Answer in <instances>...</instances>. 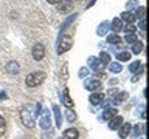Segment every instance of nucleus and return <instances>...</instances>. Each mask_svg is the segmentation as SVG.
<instances>
[{
    "label": "nucleus",
    "mask_w": 149,
    "mask_h": 139,
    "mask_svg": "<svg viewBox=\"0 0 149 139\" xmlns=\"http://www.w3.org/2000/svg\"><path fill=\"white\" fill-rule=\"evenodd\" d=\"M33 110H34V107H33L31 104H26L20 111L22 124L25 125L26 128H34V125H36V119H34L36 111H33Z\"/></svg>",
    "instance_id": "nucleus-1"
},
{
    "label": "nucleus",
    "mask_w": 149,
    "mask_h": 139,
    "mask_svg": "<svg viewBox=\"0 0 149 139\" xmlns=\"http://www.w3.org/2000/svg\"><path fill=\"white\" fill-rule=\"evenodd\" d=\"M45 81V73L44 71H33L30 73L26 76L25 79V83H26V87H37V85H40L42 82Z\"/></svg>",
    "instance_id": "nucleus-2"
},
{
    "label": "nucleus",
    "mask_w": 149,
    "mask_h": 139,
    "mask_svg": "<svg viewBox=\"0 0 149 139\" xmlns=\"http://www.w3.org/2000/svg\"><path fill=\"white\" fill-rule=\"evenodd\" d=\"M72 45H73L72 36H62L61 40H59V45H58V53L62 54V53H65V51H68L70 48H72Z\"/></svg>",
    "instance_id": "nucleus-3"
},
{
    "label": "nucleus",
    "mask_w": 149,
    "mask_h": 139,
    "mask_svg": "<svg viewBox=\"0 0 149 139\" xmlns=\"http://www.w3.org/2000/svg\"><path fill=\"white\" fill-rule=\"evenodd\" d=\"M40 113H42L40 119H39L40 128H42V130H48L50 125H51V114H50V110H44V111H40Z\"/></svg>",
    "instance_id": "nucleus-4"
},
{
    "label": "nucleus",
    "mask_w": 149,
    "mask_h": 139,
    "mask_svg": "<svg viewBox=\"0 0 149 139\" xmlns=\"http://www.w3.org/2000/svg\"><path fill=\"white\" fill-rule=\"evenodd\" d=\"M88 65H90L96 73H102V71H104V68H106V63L101 62L98 57H88Z\"/></svg>",
    "instance_id": "nucleus-5"
},
{
    "label": "nucleus",
    "mask_w": 149,
    "mask_h": 139,
    "mask_svg": "<svg viewBox=\"0 0 149 139\" xmlns=\"http://www.w3.org/2000/svg\"><path fill=\"white\" fill-rule=\"evenodd\" d=\"M45 56V48L42 43H36L33 46V59L34 60H42Z\"/></svg>",
    "instance_id": "nucleus-6"
},
{
    "label": "nucleus",
    "mask_w": 149,
    "mask_h": 139,
    "mask_svg": "<svg viewBox=\"0 0 149 139\" xmlns=\"http://www.w3.org/2000/svg\"><path fill=\"white\" fill-rule=\"evenodd\" d=\"M124 120H123V118H121V116H113V118L112 119H109V128L110 130H116V128H120V125L123 124Z\"/></svg>",
    "instance_id": "nucleus-7"
},
{
    "label": "nucleus",
    "mask_w": 149,
    "mask_h": 139,
    "mask_svg": "<svg viewBox=\"0 0 149 139\" xmlns=\"http://www.w3.org/2000/svg\"><path fill=\"white\" fill-rule=\"evenodd\" d=\"M84 87L90 91H100L101 90V82L100 81H87L84 83Z\"/></svg>",
    "instance_id": "nucleus-8"
},
{
    "label": "nucleus",
    "mask_w": 149,
    "mask_h": 139,
    "mask_svg": "<svg viewBox=\"0 0 149 139\" xmlns=\"http://www.w3.org/2000/svg\"><path fill=\"white\" fill-rule=\"evenodd\" d=\"M129 131H130V124H121L120 125V131H118V136L121 138V139H126L129 136Z\"/></svg>",
    "instance_id": "nucleus-9"
},
{
    "label": "nucleus",
    "mask_w": 149,
    "mask_h": 139,
    "mask_svg": "<svg viewBox=\"0 0 149 139\" xmlns=\"http://www.w3.org/2000/svg\"><path fill=\"white\" fill-rule=\"evenodd\" d=\"M102 100H104V94H101V93H92L90 94L92 105H100V104H102Z\"/></svg>",
    "instance_id": "nucleus-10"
},
{
    "label": "nucleus",
    "mask_w": 149,
    "mask_h": 139,
    "mask_svg": "<svg viewBox=\"0 0 149 139\" xmlns=\"http://www.w3.org/2000/svg\"><path fill=\"white\" fill-rule=\"evenodd\" d=\"M64 139H78V136H79V131L76 128H67L64 131Z\"/></svg>",
    "instance_id": "nucleus-11"
},
{
    "label": "nucleus",
    "mask_w": 149,
    "mask_h": 139,
    "mask_svg": "<svg viewBox=\"0 0 149 139\" xmlns=\"http://www.w3.org/2000/svg\"><path fill=\"white\" fill-rule=\"evenodd\" d=\"M53 113H54V118H56V127L61 128L62 127V116H61L59 105H53Z\"/></svg>",
    "instance_id": "nucleus-12"
},
{
    "label": "nucleus",
    "mask_w": 149,
    "mask_h": 139,
    "mask_svg": "<svg viewBox=\"0 0 149 139\" xmlns=\"http://www.w3.org/2000/svg\"><path fill=\"white\" fill-rule=\"evenodd\" d=\"M116 113H118V110H116V108H107V110H104V113L101 114V119L109 120V119L113 118V116H116Z\"/></svg>",
    "instance_id": "nucleus-13"
},
{
    "label": "nucleus",
    "mask_w": 149,
    "mask_h": 139,
    "mask_svg": "<svg viewBox=\"0 0 149 139\" xmlns=\"http://www.w3.org/2000/svg\"><path fill=\"white\" fill-rule=\"evenodd\" d=\"M19 70H20V67H19V63L17 62H8L6 63V71L9 73V74H17L19 73Z\"/></svg>",
    "instance_id": "nucleus-14"
},
{
    "label": "nucleus",
    "mask_w": 149,
    "mask_h": 139,
    "mask_svg": "<svg viewBox=\"0 0 149 139\" xmlns=\"http://www.w3.org/2000/svg\"><path fill=\"white\" fill-rule=\"evenodd\" d=\"M62 102H64V105L67 107V108H73V100H72V97H70V94H68V88H65L64 90V99H62Z\"/></svg>",
    "instance_id": "nucleus-15"
},
{
    "label": "nucleus",
    "mask_w": 149,
    "mask_h": 139,
    "mask_svg": "<svg viewBox=\"0 0 149 139\" xmlns=\"http://www.w3.org/2000/svg\"><path fill=\"white\" fill-rule=\"evenodd\" d=\"M121 19H123V20H126V22H129V23H134L137 17H135V14H134V12L124 11V12H121Z\"/></svg>",
    "instance_id": "nucleus-16"
},
{
    "label": "nucleus",
    "mask_w": 149,
    "mask_h": 139,
    "mask_svg": "<svg viewBox=\"0 0 149 139\" xmlns=\"http://www.w3.org/2000/svg\"><path fill=\"white\" fill-rule=\"evenodd\" d=\"M110 26H112V30H113L115 32H118V31L123 30V22H121V19H113Z\"/></svg>",
    "instance_id": "nucleus-17"
},
{
    "label": "nucleus",
    "mask_w": 149,
    "mask_h": 139,
    "mask_svg": "<svg viewBox=\"0 0 149 139\" xmlns=\"http://www.w3.org/2000/svg\"><path fill=\"white\" fill-rule=\"evenodd\" d=\"M109 22H102L101 23V26H98V30H96V32H98V34H100V36H104L106 34V32H107V30H109Z\"/></svg>",
    "instance_id": "nucleus-18"
},
{
    "label": "nucleus",
    "mask_w": 149,
    "mask_h": 139,
    "mask_svg": "<svg viewBox=\"0 0 149 139\" xmlns=\"http://www.w3.org/2000/svg\"><path fill=\"white\" fill-rule=\"evenodd\" d=\"M143 51V43L140 40H137V42H134L132 43V53L134 54H138V53H141Z\"/></svg>",
    "instance_id": "nucleus-19"
},
{
    "label": "nucleus",
    "mask_w": 149,
    "mask_h": 139,
    "mask_svg": "<svg viewBox=\"0 0 149 139\" xmlns=\"http://www.w3.org/2000/svg\"><path fill=\"white\" fill-rule=\"evenodd\" d=\"M127 93H120V94H116L113 97V100H115V104H121V102H124L126 99H127Z\"/></svg>",
    "instance_id": "nucleus-20"
},
{
    "label": "nucleus",
    "mask_w": 149,
    "mask_h": 139,
    "mask_svg": "<svg viewBox=\"0 0 149 139\" xmlns=\"http://www.w3.org/2000/svg\"><path fill=\"white\" fill-rule=\"evenodd\" d=\"M107 42H109V43H121V37L118 34H109Z\"/></svg>",
    "instance_id": "nucleus-21"
},
{
    "label": "nucleus",
    "mask_w": 149,
    "mask_h": 139,
    "mask_svg": "<svg viewBox=\"0 0 149 139\" xmlns=\"http://www.w3.org/2000/svg\"><path fill=\"white\" fill-rule=\"evenodd\" d=\"M109 70H110L112 73H120L121 70H123V67H121L118 62H112V63L109 65Z\"/></svg>",
    "instance_id": "nucleus-22"
},
{
    "label": "nucleus",
    "mask_w": 149,
    "mask_h": 139,
    "mask_svg": "<svg viewBox=\"0 0 149 139\" xmlns=\"http://www.w3.org/2000/svg\"><path fill=\"white\" fill-rule=\"evenodd\" d=\"M116 57H118L120 62H127V60L130 59V53H127V51H123V53H120Z\"/></svg>",
    "instance_id": "nucleus-23"
},
{
    "label": "nucleus",
    "mask_w": 149,
    "mask_h": 139,
    "mask_svg": "<svg viewBox=\"0 0 149 139\" xmlns=\"http://www.w3.org/2000/svg\"><path fill=\"white\" fill-rule=\"evenodd\" d=\"M65 116H67L68 122H73V120L76 119V114H74L73 108H67V110H65Z\"/></svg>",
    "instance_id": "nucleus-24"
},
{
    "label": "nucleus",
    "mask_w": 149,
    "mask_h": 139,
    "mask_svg": "<svg viewBox=\"0 0 149 139\" xmlns=\"http://www.w3.org/2000/svg\"><path fill=\"white\" fill-rule=\"evenodd\" d=\"M5 131H6V120L3 116H0V136H3Z\"/></svg>",
    "instance_id": "nucleus-25"
},
{
    "label": "nucleus",
    "mask_w": 149,
    "mask_h": 139,
    "mask_svg": "<svg viewBox=\"0 0 149 139\" xmlns=\"http://www.w3.org/2000/svg\"><path fill=\"white\" fill-rule=\"evenodd\" d=\"M135 12H137V14H135V17H138V19H144V16H146V8H144V6H140Z\"/></svg>",
    "instance_id": "nucleus-26"
},
{
    "label": "nucleus",
    "mask_w": 149,
    "mask_h": 139,
    "mask_svg": "<svg viewBox=\"0 0 149 139\" xmlns=\"http://www.w3.org/2000/svg\"><path fill=\"white\" fill-rule=\"evenodd\" d=\"M143 131H144V125L143 124L140 125V127H138V125H135V127H134V138H138L140 133H143Z\"/></svg>",
    "instance_id": "nucleus-27"
},
{
    "label": "nucleus",
    "mask_w": 149,
    "mask_h": 139,
    "mask_svg": "<svg viewBox=\"0 0 149 139\" xmlns=\"http://www.w3.org/2000/svg\"><path fill=\"white\" fill-rule=\"evenodd\" d=\"M100 60H101V62H104V63H107V62H112V57L107 53L102 51V53H100Z\"/></svg>",
    "instance_id": "nucleus-28"
},
{
    "label": "nucleus",
    "mask_w": 149,
    "mask_h": 139,
    "mask_svg": "<svg viewBox=\"0 0 149 139\" xmlns=\"http://www.w3.org/2000/svg\"><path fill=\"white\" fill-rule=\"evenodd\" d=\"M88 74H90V70H88L87 67H82L81 70H79V77L84 79V77H87Z\"/></svg>",
    "instance_id": "nucleus-29"
},
{
    "label": "nucleus",
    "mask_w": 149,
    "mask_h": 139,
    "mask_svg": "<svg viewBox=\"0 0 149 139\" xmlns=\"http://www.w3.org/2000/svg\"><path fill=\"white\" fill-rule=\"evenodd\" d=\"M140 67H141V63H140L138 60H137V62H132V63H130L129 70H130V71H132V73H137L138 70H140Z\"/></svg>",
    "instance_id": "nucleus-30"
},
{
    "label": "nucleus",
    "mask_w": 149,
    "mask_h": 139,
    "mask_svg": "<svg viewBox=\"0 0 149 139\" xmlns=\"http://www.w3.org/2000/svg\"><path fill=\"white\" fill-rule=\"evenodd\" d=\"M124 31H126V32H129V34H132V32L137 31V26L132 25V23H129V25H126V26H124Z\"/></svg>",
    "instance_id": "nucleus-31"
},
{
    "label": "nucleus",
    "mask_w": 149,
    "mask_h": 139,
    "mask_svg": "<svg viewBox=\"0 0 149 139\" xmlns=\"http://www.w3.org/2000/svg\"><path fill=\"white\" fill-rule=\"evenodd\" d=\"M126 42H129V43H134V42H137V36H135L134 32H132V34H127V36H126Z\"/></svg>",
    "instance_id": "nucleus-32"
},
{
    "label": "nucleus",
    "mask_w": 149,
    "mask_h": 139,
    "mask_svg": "<svg viewBox=\"0 0 149 139\" xmlns=\"http://www.w3.org/2000/svg\"><path fill=\"white\" fill-rule=\"evenodd\" d=\"M138 26L140 28H141V30L144 31V30H146V22H144V19H141V20H140V23H138Z\"/></svg>",
    "instance_id": "nucleus-33"
},
{
    "label": "nucleus",
    "mask_w": 149,
    "mask_h": 139,
    "mask_svg": "<svg viewBox=\"0 0 149 139\" xmlns=\"http://www.w3.org/2000/svg\"><path fill=\"white\" fill-rule=\"evenodd\" d=\"M134 6H138V3L137 2H129L127 3V8H134Z\"/></svg>",
    "instance_id": "nucleus-34"
},
{
    "label": "nucleus",
    "mask_w": 149,
    "mask_h": 139,
    "mask_svg": "<svg viewBox=\"0 0 149 139\" xmlns=\"http://www.w3.org/2000/svg\"><path fill=\"white\" fill-rule=\"evenodd\" d=\"M109 94H110V96L116 94V90H115V88H110V90H109Z\"/></svg>",
    "instance_id": "nucleus-35"
},
{
    "label": "nucleus",
    "mask_w": 149,
    "mask_h": 139,
    "mask_svg": "<svg viewBox=\"0 0 149 139\" xmlns=\"http://www.w3.org/2000/svg\"><path fill=\"white\" fill-rule=\"evenodd\" d=\"M48 3H51V5H58L59 3V0H47Z\"/></svg>",
    "instance_id": "nucleus-36"
},
{
    "label": "nucleus",
    "mask_w": 149,
    "mask_h": 139,
    "mask_svg": "<svg viewBox=\"0 0 149 139\" xmlns=\"http://www.w3.org/2000/svg\"><path fill=\"white\" fill-rule=\"evenodd\" d=\"M0 97H2V99H6V93L2 91V93H0Z\"/></svg>",
    "instance_id": "nucleus-37"
}]
</instances>
